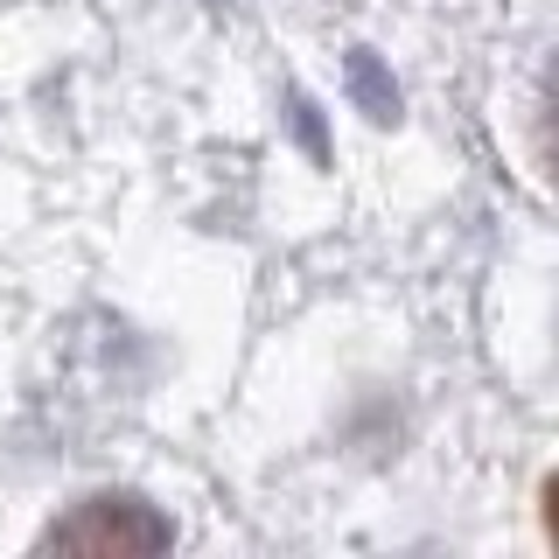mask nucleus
I'll return each mask as SVG.
<instances>
[]
</instances>
